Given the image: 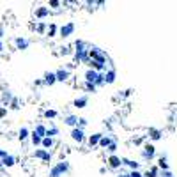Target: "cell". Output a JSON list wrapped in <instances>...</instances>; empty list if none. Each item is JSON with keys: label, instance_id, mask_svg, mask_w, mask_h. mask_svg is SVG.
Wrapping results in <instances>:
<instances>
[{"label": "cell", "instance_id": "obj_1", "mask_svg": "<svg viewBox=\"0 0 177 177\" xmlns=\"http://www.w3.org/2000/svg\"><path fill=\"white\" fill-rule=\"evenodd\" d=\"M67 170H69V163H67V161H60L59 165H55L53 168H51L50 177H60L62 174H66Z\"/></svg>", "mask_w": 177, "mask_h": 177}, {"label": "cell", "instance_id": "obj_2", "mask_svg": "<svg viewBox=\"0 0 177 177\" xmlns=\"http://www.w3.org/2000/svg\"><path fill=\"white\" fill-rule=\"evenodd\" d=\"M156 154V147L152 144H147L144 145V149H142V156H144V160H152Z\"/></svg>", "mask_w": 177, "mask_h": 177}, {"label": "cell", "instance_id": "obj_3", "mask_svg": "<svg viewBox=\"0 0 177 177\" xmlns=\"http://www.w3.org/2000/svg\"><path fill=\"white\" fill-rule=\"evenodd\" d=\"M71 138L74 140V142H78V144H82L83 140H85V133H83L82 127H73L71 129Z\"/></svg>", "mask_w": 177, "mask_h": 177}, {"label": "cell", "instance_id": "obj_4", "mask_svg": "<svg viewBox=\"0 0 177 177\" xmlns=\"http://www.w3.org/2000/svg\"><path fill=\"white\" fill-rule=\"evenodd\" d=\"M59 32H60L62 37H67V36H71V34L74 32V25H73V23H66L64 27L59 28Z\"/></svg>", "mask_w": 177, "mask_h": 177}, {"label": "cell", "instance_id": "obj_5", "mask_svg": "<svg viewBox=\"0 0 177 177\" xmlns=\"http://www.w3.org/2000/svg\"><path fill=\"white\" fill-rule=\"evenodd\" d=\"M34 156L39 158V160H43V161H50V158H51L50 151H46V149H37L36 152H34Z\"/></svg>", "mask_w": 177, "mask_h": 177}, {"label": "cell", "instance_id": "obj_6", "mask_svg": "<svg viewBox=\"0 0 177 177\" xmlns=\"http://www.w3.org/2000/svg\"><path fill=\"white\" fill-rule=\"evenodd\" d=\"M121 165H122V160L119 156L112 154L110 158H108V166H110V168H121Z\"/></svg>", "mask_w": 177, "mask_h": 177}, {"label": "cell", "instance_id": "obj_7", "mask_svg": "<svg viewBox=\"0 0 177 177\" xmlns=\"http://www.w3.org/2000/svg\"><path fill=\"white\" fill-rule=\"evenodd\" d=\"M14 44H16L18 50H27L30 43H28V39H25V37H18L16 41H14Z\"/></svg>", "mask_w": 177, "mask_h": 177}, {"label": "cell", "instance_id": "obj_8", "mask_svg": "<svg viewBox=\"0 0 177 177\" xmlns=\"http://www.w3.org/2000/svg\"><path fill=\"white\" fill-rule=\"evenodd\" d=\"M55 74H57V82H66L69 78V71L67 69H59V71H55Z\"/></svg>", "mask_w": 177, "mask_h": 177}, {"label": "cell", "instance_id": "obj_9", "mask_svg": "<svg viewBox=\"0 0 177 177\" xmlns=\"http://www.w3.org/2000/svg\"><path fill=\"white\" fill-rule=\"evenodd\" d=\"M55 82H57V74L55 73H46V74H44L43 83H46V85H53Z\"/></svg>", "mask_w": 177, "mask_h": 177}, {"label": "cell", "instance_id": "obj_10", "mask_svg": "<svg viewBox=\"0 0 177 177\" xmlns=\"http://www.w3.org/2000/svg\"><path fill=\"white\" fill-rule=\"evenodd\" d=\"M78 121H80V119H78L76 115H67L66 119H64V122H66L67 126H73V127H78Z\"/></svg>", "mask_w": 177, "mask_h": 177}, {"label": "cell", "instance_id": "obj_11", "mask_svg": "<svg viewBox=\"0 0 177 177\" xmlns=\"http://www.w3.org/2000/svg\"><path fill=\"white\" fill-rule=\"evenodd\" d=\"M50 14V7H39V9H36V18H44Z\"/></svg>", "mask_w": 177, "mask_h": 177}, {"label": "cell", "instance_id": "obj_12", "mask_svg": "<svg viewBox=\"0 0 177 177\" xmlns=\"http://www.w3.org/2000/svg\"><path fill=\"white\" fill-rule=\"evenodd\" d=\"M34 133H36V135H39L41 138H46V133H48V129H46L43 124H37V126H36V129H34Z\"/></svg>", "mask_w": 177, "mask_h": 177}, {"label": "cell", "instance_id": "obj_13", "mask_svg": "<svg viewBox=\"0 0 177 177\" xmlns=\"http://www.w3.org/2000/svg\"><path fill=\"white\" fill-rule=\"evenodd\" d=\"M101 138H103V135H101V133H96V135H92V136L88 138V144H90V147H92V145H99Z\"/></svg>", "mask_w": 177, "mask_h": 177}, {"label": "cell", "instance_id": "obj_14", "mask_svg": "<svg viewBox=\"0 0 177 177\" xmlns=\"http://www.w3.org/2000/svg\"><path fill=\"white\" fill-rule=\"evenodd\" d=\"M14 163H16V158H14V156H11V154H7L6 158L2 160V165H4V166H12Z\"/></svg>", "mask_w": 177, "mask_h": 177}, {"label": "cell", "instance_id": "obj_15", "mask_svg": "<svg viewBox=\"0 0 177 177\" xmlns=\"http://www.w3.org/2000/svg\"><path fill=\"white\" fill-rule=\"evenodd\" d=\"M87 96H83V98H78V99H74V106L76 108H85L87 106Z\"/></svg>", "mask_w": 177, "mask_h": 177}, {"label": "cell", "instance_id": "obj_16", "mask_svg": "<svg viewBox=\"0 0 177 177\" xmlns=\"http://www.w3.org/2000/svg\"><path fill=\"white\" fill-rule=\"evenodd\" d=\"M53 144H55V142H53V138L46 136V138H43V144H41V145H43V147H44L46 151H50L51 147H53Z\"/></svg>", "mask_w": 177, "mask_h": 177}, {"label": "cell", "instance_id": "obj_17", "mask_svg": "<svg viewBox=\"0 0 177 177\" xmlns=\"http://www.w3.org/2000/svg\"><path fill=\"white\" fill-rule=\"evenodd\" d=\"M158 168H163V170H168V163H166V156H161L158 160Z\"/></svg>", "mask_w": 177, "mask_h": 177}, {"label": "cell", "instance_id": "obj_18", "mask_svg": "<svg viewBox=\"0 0 177 177\" xmlns=\"http://www.w3.org/2000/svg\"><path fill=\"white\" fill-rule=\"evenodd\" d=\"M158 172H160V168H158V166H151V170L145 172L144 177H158Z\"/></svg>", "mask_w": 177, "mask_h": 177}, {"label": "cell", "instance_id": "obj_19", "mask_svg": "<svg viewBox=\"0 0 177 177\" xmlns=\"http://www.w3.org/2000/svg\"><path fill=\"white\" fill-rule=\"evenodd\" d=\"M30 140H32V144L34 145H41L43 144V138H41V136H39V135H36V133H30Z\"/></svg>", "mask_w": 177, "mask_h": 177}, {"label": "cell", "instance_id": "obj_20", "mask_svg": "<svg viewBox=\"0 0 177 177\" xmlns=\"http://www.w3.org/2000/svg\"><path fill=\"white\" fill-rule=\"evenodd\" d=\"M28 135H30V133H28L27 127H22V129H20V135H18V138L22 140V142H25V140L28 138Z\"/></svg>", "mask_w": 177, "mask_h": 177}, {"label": "cell", "instance_id": "obj_21", "mask_svg": "<svg viewBox=\"0 0 177 177\" xmlns=\"http://www.w3.org/2000/svg\"><path fill=\"white\" fill-rule=\"evenodd\" d=\"M115 80V71H108L105 73V83H112Z\"/></svg>", "mask_w": 177, "mask_h": 177}, {"label": "cell", "instance_id": "obj_22", "mask_svg": "<svg viewBox=\"0 0 177 177\" xmlns=\"http://www.w3.org/2000/svg\"><path fill=\"white\" fill-rule=\"evenodd\" d=\"M112 144H113V142H112L108 136H103V138H101V142H99V147H106V149H108Z\"/></svg>", "mask_w": 177, "mask_h": 177}, {"label": "cell", "instance_id": "obj_23", "mask_svg": "<svg viewBox=\"0 0 177 177\" xmlns=\"http://www.w3.org/2000/svg\"><path fill=\"white\" fill-rule=\"evenodd\" d=\"M57 135H59V127H50L48 133H46V136H50V138H53V136H57Z\"/></svg>", "mask_w": 177, "mask_h": 177}, {"label": "cell", "instance_id": "obj_24", "mask_svg": "<svg viewBox=\"0 0 177 177\" xmlns=\"http://www.w3.org/2000/svg\"><path fill=\"white\" fill-rule=\"evenodd\" d=\"M57 30H59V28H57V25H53V23H51L50 27H48V36H50V37H53V36L57 34Z\"/></svg>", "mask_w": 177, "mask_h": 177}, {"label": "cell", "instance_id": "obj_25", "mask_svg": "<svg viewBox=\"0 0 177 177\" xmlns=\"http://www.w3.org/2000/svg\"><path fill=\"white\" fill-rule=\"evenodd\" d=\"M149 135H151V138H152V140H158V138L161 136L158 129H149Z\"/></svg>", "mask_w": 177, "mask_h": 177}, {"label": "cell", "instance_id": "obj_26", "mask_svg": "<svg viewBox=\"0 0 177 177\" xmlns=\"http://www.w3.org/2000/svg\"><path fill=\"white\" fill-rule=\"evenodd\" d=\"M44 117H46V119H55L57 112L55 110H46V112H44Z\"/></svg>", "mask_w": 177, "mask_h": 177}, {"label": "cell", "instance_id": "obj_27", "mask_svg": "<svg viewBox=\"0 0 177 177\" xmlns=\"http://www.w3.org/2000/svg\"><path fill=\"white\" fill-rule=\"evenodd\" d=\"M85 88H87L88 92H96V83H88V82H85Z\"/></svg>", "mask_w": 177, "mask_h": 177}, {"label": "cell", "instance_id": "obj_28", "mask_svg": "<svg viewBox=\"0 0 177 177\" xmlns=\"http://www.w3.org/2000/svg\"><path fill=\"white\" fill-rule=\"evenodd\" d=\"M7 115V106H0V119H4Z\"/></svg>", "mask_w": 177, "mask_h": 177}, {"label": "cell", "instance_id": "obj_29", "mask_svg": "<svg viewBox=\"0 0 177 177\" xmlns=\"http://www.w3.org/2000/svg\"><path fill=\"white\" fill-rule=\"evenodd\" d=\"M9 106H11L12 110H16V108H18V99H16V98H14V99H12L11 103H9Z\"/></svg>", "mask_w": 177, "mask_h": 177}, {"label": "cell", "instance_id": "obj_30", "mask_svg": "<svg viewBox=\"0 0 177 177\" xmlns=\"http://www.w3.org/2000/svg\"><path fill=\"white\" fill-rule=\"evenodd\" d=\"M108 151H110L112 154H115V151H117V144H115V142H113V144H112L110 147H108Z\"/></svg>", "mask_w": 177, "mask_h": 177}, {"label": "cell", "instance_id": "obj_31", "mask_svg": "<svg viewBox=\"0 0 177 177\" xmlns=\"http://www.w3.org/2000/svg\"><path fill=\"white\" fill-rule=\"evenodd\" d=\"M129 177H144L140 172H136V170H133V172H129Z\"/></svg>", "mask_w": 177, "mask_h": 177}, {"label": "cell", "instance_id": "obj_32", "mask_svg": "<svg viewBox=\"0 0 177 177\" xmlns=\"http://www.w3.org/2000/svg\"><path fill=\"white\" fill-rule=\"evenodd\" d=\"M44 28H46L44 27V23H39L37 25V32H44Z\"/></svg>", "mask_w": 177, "mask_h": 177}, {"label": "cell", "instance_id": "obj_33", "mask_svg": "<svg viewBox=\"0 0 177 177\" xmlns=\"http://www.w3.org/2000/svg\"><path fill=\"white\" fill-rule=\"evenodd\" d=\"M60 6V2H55V0H53V2H50V7H53V9H55V7H59Z\"/></svg>", "mask_w": 177, "mask_h": 177}, {"label": "cell", "instance_id": "obj_34", "mask_svg": "<svg viewBox=\"0 0 177 177\" xmlns=\"http://www.w3.org/2000/svg\"><path fill=\"white\" fill-rule=\"evenodd\" d=\"M6 156H7V152H6V151H2V149H0V161L4 160V158H6Z\"/></svg>", "mask_w": 177, "mask_h": 177}, {"label": "cell", "instance_id": "obj_35", "mask_svg": "<svg viewBox=\"0 0 177 177\" xmlns=\"http://www.w3.org/2000/svg\"><path fill=\"white\" fill-rule=\"evenodd\" d=\"M4 37V27H2V25H0V39Z\"/></svg>", "mask_w": 177, "mask_h": 177}, {"label": "cell", "instance_id": "obj_36", "mask_svg": "<svg viewBox=\"0 0 177 177\" xmlns=\"http://www.w3.org/2000/svg\"><path fill=\"white\" fill-rule=\"evenodd\" d=\"M163 175H165V177H174V175H172V172H168V170H166L165 174H163Z\"/></svg>", "mask_w": 177, "mask_h": 177}, {"label": "cell", "instance_id": "obj_37", "mask_svg": "<svg viewBox=\"0 0 177 177\" xmlns=\"http://www.w3.org/2000/svg\"><path fill=\"white\" fill-rule=\"evenodd\" d=\"M0 51H4V43L0 41Z\"/></svg>", "mask_w": 177, "mask_h": 177}, {"label": "cell", "instance_id": "obj_38", "mask_svg": "<svg viewBox=\"0 0 177 177\" xmlns=\"http://www.w3.org/2000/svg\"><path fill=\"white\" fill-rule=\"evenodd\" d=\"M119 177H129V174H121Z\"/></svg>", "mask_w": 177, "mask_h": 177}, {"label": "cell", "instance_id": "obj_39", "mask_svg": "<svg viewBox=\"0 0 177 177\" xmlns=\"http://www.w3.org/2000/svg\"><path fill=\"white\" fill-rule=\"evenodd\" d=\"M2 166H4V165H2V161H0V168H2Z\"/></svg>", "mask_w": 177, "mask_h": 177}]
</instances>
